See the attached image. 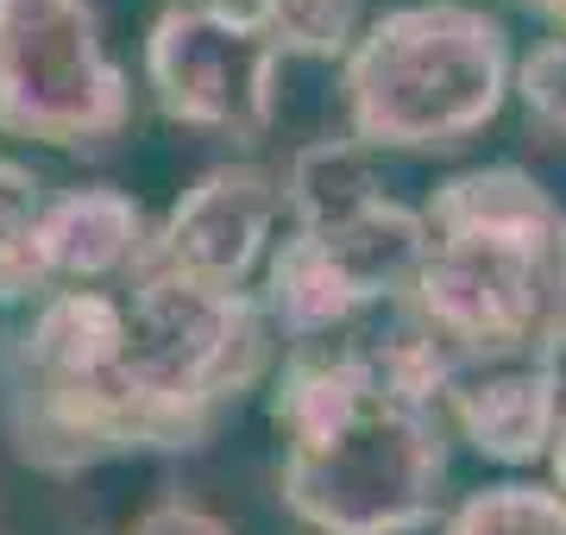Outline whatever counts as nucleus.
Masks as SVG:
<instances>
[{
  "label": "nucleus",
  "instance_id": "f257e3e1",
  "mask_svg": "<svg viewBox=\"0 0 566 535\" xmlns=\"http://www.w3.org/2000/svg\"><path fill=\"white\" fill-rule=\"evenodd\" d=\"M277 359L259 290L139 271L44 290L0 328V434L32 473L76 479L145 453H202Z\"/></svg>",
  "mask_w": 566,
  "mask_h": 535
},
{
  "label": "nucleus",
  "instance_id": "f03ea898",
  "mask_svg": "<svg viewBox=\"0 0 566 535\" xmlns=\"http://www.w3.org/2000/svg\"><path fill=\"white\" fill-rule=\"evenodd\" d=\"M277 497L315 535H422L447 497V422L385 385L365 328L283 347Z\"/></svg>",
  "mask_w": 566,
  "mask_h": 535
},
{
  "label": "nucleus",
  "instance_id": "7ed1b4c3",
  "mask_svg": "<svg viewBox=\"0 0 566 535\" xmlns=\"http://www.w3.org/2000/svg\"><path fill=\"white\" fill-rule=\"evenodd\" d=\"M428 252L403 310L472 366L497 353H566V208L516 165L447 177L422 208Z\"/></svg>",
  "mask_w": 566,
  "mask_h": 535
},
{
  "label": "nucleus",
  "instance_id": "20e7f679",
  "mask_svg": "<svg viewBox=\"0 0 566 535\" xmlns=\"http://www.w3.org/2000/svg\"><path fill=\"white\" fill-rule=\"evenodd\" d=\"M516 57L497 13L465 0L385 7L340 63L346 139L365 151H460L504 114Z\"/></svg>",
  "mask_w": 566,
  "mask_h": 535
},
{
  "label": "nucleus",
  "instance_id": "39448f33",
  "mask_svg": "<svg viewBox=\"0 0 566 535\" xmlns=\"http://www.w3.org/2000/svg\"><path fill=\"white\" fill-rule=\"evenodd\" d=\"M133 126L95 0H0V139L102 151Z\"/></svg>",
  "mask_w": 566,
  "mask_h": 535
},
{
  "label": "nucleus",
  "instance_id": "423d86ee",
  "mask_svg": "<svg viewBox=\"0 0 566 535\" xmlns=\"http://www.w3.org/2000/svg\"><path fill=\"white\" fill-rule=\"evenodd\" d=\"M428 252V221L422 208H403L397 196L378 202L371 214L327 233H296L271 246L264 259V290L259 303L271 315L283 347L327 340V334L359 328L365 310L403 303Z\"/></svg>",
  "mask_w": 566,
  "mask_h": 535
},
{
  "label": "nucleus",
  "instance_id": "0eeeda50",
  "mask_svg": "<svg viewBox=\"0 0 566 535\" xmlns=\"http://www.w3.org/2000/svg\"><path fill=\"white\" fill-rule=\"evenodd\" d=\"M283 51L252 7L177 0L145 32V83L170 126L259 145L277 120Z\"/></svg>",
  "mask_w": 566,
  "mask_h": 535
},
{
  "label": "nucleus",
  "instance_id": "6e6552de",
  "mask_svg": "<svg viewBox=\"0 0 566 535\" xmlns=\"http://www.w3.org/2000/svg\"><path fill=\"white\" fill-rule=\"evenodd\" d=\"M277 221H283V177H271L252 158L214 165L151 227L145 271H170V277L214 290H245L252 271H264V259L277 246Z\"/></svg>",
  "mask_w": 566,
  "mask_h": 535
},
{
  "label": "nucleus",
  "instance_id": "1a4fd4ad",
  "mask_svg": "<svg viewBox=\"0 0 566 535\" xmlns=\"http://www.w3.org/2000/svg\"><path fill=\"white\" fill-rule=\"evenodd\" d=\"M566 410L560 353H497L453 371L441 391V422L491 466H535L554 448Z\"/></svg>",
  "mask_w": 566,
  "mask_h": 535
},
{
  "label": "nucleus",
  "instance_id": "9d476101",
  "mask_svg": "<svg viewBox=\"0 0 566 535\" xmlns=\"http://www.w3.org/2000/svg\"><path fill=\"white\" fill-rule=\"evenodd\" d=\"M151 214L139 208V196H126L114 183H82L51 196L39 214V265L44 284H82V290H107L139 277L151 259Z\"/></svg>",
  "mask_w": 566,
  "mask_h": 535
},
{
  "label": "nucleus",
  "instance_id": "9b49d317",
  "mask_svg": "<svg viewBox=\"0 0 566 535\" xmlns=\"http://www.w3.org/2000/svg\"><path fill=\"white\" fill-rule=\"evenodd\" d=\"M378 202H390V189L378 177V151H365L359 139H315L283 170V214L296 233L346 227Z\"/></svg>",
  "mask_w": 566,
  "mask_h": 535
},
{
  "label": "nucleus",
  "instance_id": "f8f14e48",
  "mask_svg": "<svg viewBox=\"0 0 566 535\" xmlns=\"http://www.w3.org/2000/svg\"><path fill=\"white\" fill-rule=\"evenodd\" d=\"M44 183L39 170L0 151V310H25L39 303L44 265H39V214H44Z\"/></svg>",
  "mask_w": 566,
  "mask_h": 535
},
{
  "label": "nucleus",
  "instance_id": "ddd939ff",
  "mask_svg": "<svg viewBox=\"0 0 566 535\" xmlns=\"http://www.w3.org/2000/svg\"><path fill=\"white\" fill-rule=\"evenodd\" d=\"M264 32L277 39L283 57H315V63H346L371 25V0H259L252 7Z\"/></svg>",
  "mask_w": 566,
  "mask_h": 535
},
{
  "label": "nucleus",
  "instance_id": "4468645a",
  "mask_svg": "<svg viewBox=\"0 0 566 535\" xmlns=\"http://www.w3.org/2000/svg\"><path fill=\"white\" fill-rule=\"evenodd\" d=\"M441 535H566V497L554 485H479L441 516Z\"/></svg>",
  "mask_w": 566,
  "mask_h": 535
},
{
  "label": "nucleus",
  "instance_id": "2eb2a0df",
  "mask_svg": "<svg viewBox=\"0 0 566 535\" xmlns=\"http://www.w3.org/2000/svg\"><path fill=\"white\" fill-rule=\"evenodd\" d=\"M510 95L528 107V120L542 126V133L566 139V32L542 39L523 63H516V88H510Z\"/></svg>",
  "mask_w": 566,
  "mask_h": 535
},
{
  "label": "nucleus",
  "instance_id": "dca6fc26",
  "mask_svg": "<svg viewBox=\"0 0 566 535\" xmlns=\"http://www.w3.org/2000/svg\"><path fill=\"white\" fill-rule=\"evenodd\" d=\"M126 535H233V529H227L208 504H196V497H151V504L126 523Z\"/></svg>",
  "mask_w": 566,
  "mask_h": 535
},
{
  "label": "nucleus",
  "instance_id": "f3484780",
  "mask_svg": "<svg viewBox=\"0 0 566 535\" xmlns=\"http://www.w3.org/2000/svg\"><path fill=\"white\" fill-rule=\"evenodd\" d=\"M547 466H554V492L566 497V410H560V429H554V448H547Z\"/></svg>",
  "mask_w": 566,
  "mask_h": 535
},
{
  "label": "nucleus",
  "instance_id": "a211bd4d",
  "mask_svg": "<svg viewBox=\"0 0 566 535\" xmlns=\"http://www.w3.org/2000/svg\"><path fill=\"white\" fill-rule=\"evenodd\" d=\"M523 13H535V20H547L554 32H566V0H516Z\"/></svg>",
  "mask_w": 566,
  "mask_h": 535
},
{
  "label": "nucleus",
  "instance_id": "6ab92c4d",
  "mask_svg": "<svg viewBox=\"0 0 566 535\" xmlns=\"http://www.w3.org/2000/svg\"><path fill=\"white\" fill-rule=\"evenodd\" d=\"M560 340H566V322H560Z\"/></svg>",
  "mask_w": 566,
  "mask_h": 535
},
{
  "label": "nucleus",
  "instance_id": "aec40b11",
  "mask_svg": "<svg viewBox=\"0 0 566 535\" xmlns=\"http://www.w3.org/2000/svg\"><path fill=\"white\" fill-rule=\"evenodd\" d=\"M245 7H259V0H245Z\"/></svg>",
  "mask_w": 566,
  "mask_h": 535
}]
</instances>
